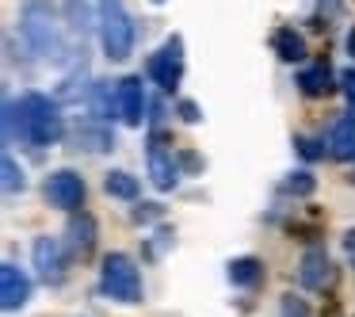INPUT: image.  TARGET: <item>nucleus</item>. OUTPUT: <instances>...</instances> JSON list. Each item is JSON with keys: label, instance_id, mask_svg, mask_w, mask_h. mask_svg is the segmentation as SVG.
Segmentation results:
<instances>
[{"label": "nucleus", "instance_id": "f257e3e1", "mask_svg": "<svg viewBox=\"0 0 355 317\" xmlns=\"http://www.w3.org/2000/svg\"><path fill=\"white\" fill-rule=\"evenodd\" d=\"M16 119H19V138L35 149L54 146L65 134V119H62L58 100H50V96H42V92H27L24 100L16 103Z\"/></svg>", "mask_w": 355, "mask_h": 317}, {"label": "nucleus", "instance_id": "f03ea898", "mask_svg": "<svg viewBox=\"0 0 355 317\" xmlns=\"http://www.w3.org/2000/svg\"><path fill=\"white\" fill-rule=\"evenodd\" d=\"M19 31H24V42L39 58H62L65 54V35H62V24H58V12L50 0H24V8H19Z\"/></svg>", "mask_w": 355, "mask_h": 317}, {"label": "nucleus", "instance_id": "7ed1b4c3", "mask_svg": "<svg viewBox=\"0 0 355 317\" xmlns=\"http://www.w3.org/2000/svg\"><path fill=\"white\" fill-rule=\"evenodd\" d=\"M100 42L111 62H126L134 54V19L126 16L123 0H100Z\"/></svg>", "mask_w": 355, "mask_h": 317}, {"label": "nucleus", "instance_id": "20e7f679", "mask_svg": "<svg viewBox=\"0 0 355 317\" xmlns=\"http://www.w3.org/2000/svg\"><path fill=\"white\" fill-rule=\"evenodd\" d=\"M100 286L115 302H141V271L126 252H107L100 268Z\"/></svg>", "mask_w": 355, "mask_h": 317}, {"label": "nucleus", "instance_id": "39448f33", "mask_svg": "<svg viewBox=\"0 0 355 317\" xmlns=\"http://www.w3.org/2000/svg\"><path fill=\"white\" fill-rule=\"evenodd\" d=\"M149 80L161 85L164 92H176V85L184 80V39L172 35L153 58H149Z\"/></svg>", "mask_w": 355, "mask_h": 317}, {"label": "nucleus", "instance_id": "423d86ee", "mask_svg": "<svg viewBox=\"0 0 355 317\" xmlns=\"http://www.w3.org/2000/svg\"><path fill=\"white\" fill-rule=\"evenodd\" d=\"M146 161H149V176L161 191H172L180 184V169H176V157H172V146L164 138V130L149 134V149H146Z\"/></svg>", "mask_w": 355, "mask_h": 317}, {"label": "nucleus", "instance_id": "0eeeda50", "mask_svg": "<svg viewBox=\"0 0 355 317\" xmlns=\"http://www.w3.org/2000/svg\"><path fill=\"white\" fill-rule=\"evenodd\" d=\"M46 203L58 210H77L80 203H85V180H80V172L73 169H58L46 176Z\"/></svg>", "mask_w": 355, "mask_h": 317}, {"label": "nucleus", "instance_id": "6e6552de", "mask_svg": "<svg viewBox=\"0 0 355 317\" xmlns=\"http://www.w3.org/2000/svg\"><path fill=\"white\" fill-rule=\"evenodd\" d=\"M31 256H35V268H39V279L50 286H58L65 279V248L62 241L54 237H39L31 245Z\"/></svg>", "mask_w": 355, "mask_h": 317}, {"label": "nucleus", "instance_id": "1a4fd4ad", "mask_svg": "<svg viewBox=\"0 0 355 317\" xmlns=\"http://www.w3.org/2000/svg\"><path fill=\"white\" fill-rule=\"evenodd\" d=\"M115 100H119V115H123L126 126H141L146 123V85H141V77H123L115 88Z\"/></svg>", "mask_w": 355, "mask_h": 317}, {"label": "nucleus", "instance_id": "9d476101", "mask_svg": "<svg viewBox=\"0 0 355 317\" xmlns=\"http://www.w3.org/2000/svg\"><path fill=\"white\" fill-rule=\"evenodd\" d=\"M298 279L306 291H324L332 283V260L324 248H306L302 252V264H298Z\"/></svg>", "mask_w": 355, "mask_h": 317}, {"label": "nucleus", "instance_id": "9b49d317", "mask_svg": "<svg viewBox=\"0 0 355 317\" xmlns=\"http://www.w3.org/2000/svg\"><path fill=\"white\" fill-rule=\"evenodd\" d=\"M31 298V279L16 268V264H0V306L19 309Z\"/></svg>", "mask_w": 355, "mask_h": 317}, {"label": "nucleus", "instance_id": "f8f14e48", "mask_svg": "<svg viewBox=\"0 0 355 317\" xmlns=\"http://www.w3.org/2000/svg\"><path fill=\"white\" fill-rule=\"evenodd\" d=\"M69 248H73V256H80V260H85V256H92V248H96V218L92 214H85V210H80V214H73L69 218Z\"/></svg>", "mask_w": 355, "mask_h": 317}, {"label": "nucleus", "instance_id": "ddd939ff", "mask_svg": "<svg viewBox=\"0 0 355 317\" xmlns=\"http://www.w3.org/2000/svg\"><path fill=\"white\" fill-rule=\"evenodd\" d=\"M329 153L340 157V161L355 157V111H347V115L340 119L336 126H332V134H329Z\"/></svg>", "mask_w": 355, "mask_h": 317}, {"label": "nucleus", "instance_id": "4468645a", "mask_svg": "<svg viewBox=\"0 0 355 317\" xmlns=\"http://www.w3.org/2000/svg\"><path fill=\"white\" fill-rule=\"evenodd\" d=\"M271 50H275L283 62L294 65V62H302V58H306V39H302L294 27H275V31H271Z\"/></svg>", "mask_w": 355, "mask_h": 317}, {"label": "nucleus", "instance_id": "2eb2a0df", "mask_svg": "<svg viewBox=\"0 0 355 317\" xmlns=\"http://www.w3.org/2000/svg\"><path fill=\"white\" fill-rule=\"evenodd\" d=\"M298 88L306 96H329L332 92V69H329V62L306 65V69L298 73Z\"/></svg>", "mask_w": 355, "mask_h": 317}, {"label": "nucleus", "instance_id": "dca6fc26", "mask_svg": "<svg viewBox=\"0 0 355 317\" xmlns=\"http://www.w3.org/2000/svg\"><path fill=\"white\" fill-rule=\"evenodd\" d=\"M230 283L233 286H256L263 279V264L256 260V256H237V260H230Z\"/></svg>", "mask_w": 355, "mask_h": 317}, {"label": "nucleus", "instance_id": "f3484780", "mask_svg": "<svg viewBox=\"0 0 355 317\" xmlns=\"http://www.w3.org/2000/svg\"><path fill=\"white\" fill-rule=\"evenodd\" d=\"M73 142H77V149L85 146V149H96V153H100V149H111V146H115L111 130H107V126H100V123H96V126H80V130L73 134Z\"/></svg>", "mask_w": 355, "mask_h": 317}, {"label": "nucleus", "instance_id": "a211bd4d", "mask_svg": "<svg viewBox=\"0 0 355 317\" xmlns=\"http://www.w3.org/2000/svg\"><path fill=\"white\" fill-rule=\"evenodd\" d=\"M103 187H107V195H115V199H138V176H130V172H107V180H103Z\"/></svg>", "mask_w": 355, "mask_h": 317}, {"label": "nucleus", "instance_id": "6ab92c4d", "mask_svg": "<svg viewBox=\"0 0 355 317\" xmlns=\"http://www.w3.org/2000/svg\"><path fill=\"white\" fill-rule=\"evenodd\" d=\"M0 172H4V191H8V195L24 191V184H27V180H24V169H19V164L12 161L8 153H4V161H0Z\"/></svg>", "mask_w": 355, "mask_h": 317}, {"label": "nucleus", "instance_id": "aec40b11", "mask_svg": "<svg viewBox=\"0 0 355 317\" xmlns=\"http://www.w3.org/2000/svg\"><path fill=\"white\" fill-rule=\"evenodd\" d=\"M279 317H313V314H309L306 298H298V294H283V302H279Z\"/></svg>", "mask_w": 355, "mask_h": 317}, {"label": "nucleus", "instance_id": "412c9836", "mask_svg": "<svg viewBox=\"0 0 355 317\" xmlns=\"http://www.w3.org/2000/svg\"><path fill=\"white\" fill-rule=\"evenodd\" d=\"M294 146H298V153L306 157V161H317V157H324V146H329V142H324V138H306V134H298V138H294Z\"/></svg>", "mask_w": 355, "mask_h": 317}, {"label": "nucleus", "instance_id": "4be33fe9", "mask_svg": "<svg viewBox=\"0 0 355 317\" xmlns=\"http://www.w3.org/2000/svg\"><path fill=\"white\" fill-rule=\"evenodd\" d=\"M286 191L291 195H309L313 191V176H309V172H294V176L286 180Z\"/></svg>", "mask_w": 355, "mask_h": 317}, {"label": "nucleus", "instance_id": "5701e85b", "mask_svg": "<svg viewBox=\"0 0 355 317\" xmlns=\"http://www.w3.org/2000/svg\"><path fill=\"white\" fill-rule=\"evenodd\" d=\"M340 92H344V100H347V111H355V65L340 73Z\"/></svg>", "mask_w": 355, "mask_h": 317}, {"label": "nucleus", "instance_id": "b1692460", "mask_svg": "<svg viewBox=\"0 0 355 317\" xmlns=\"http://www.w3.org/2000/svg\"><path fill=\"white\" fill-rule=\"evenodd\" d=\"M180 115H184V123H199V119H202V111L195 108L191 100H180Z\"/></svg>", "mask_w": 355, "mask_h": 317}, {"label": "nucleus", "instance_id": "393cba45", "mask_svg": "<svg viewBox=\"0 0 355 317\" xmlns=\"http://www.w3.org/2000/svg\"><path fill=\"white\" fill-rule=\"evenodd\" d=\"M344 252H347V260L355 264V230H347V233H344Z\"/></svg>", "mask_w": 355, "mask_h": 317}, {"label": "nucleus", "instance_id": "a878e982", "mask_svg": "<svg viewBox=\"0 0 355 317\" xmlns=\"http://www.w3.org/2000/svg\"><path fill=\"white\" fill-rule=\"evenodd\" d=\"M347 54L355 58V27H352V31H347Z\"/></svg>", "mask_w": 355, "mask_h": 317}, {"label": "nucleus", "instance_id": "bb28decb", "mask_svg": "<svg viewBox=\"0 0 355 317\" xmlns=\"http://www.w3.org/2000/svg\"><path fill=\"white\" fill-rule=\"evenodd\" d=\"M153 4H161V0H153Z\"/></svg>", "mask_w": 355, "mask_h": 317}]
</instances>
